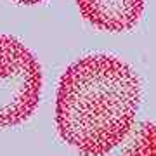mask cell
Listing matches in <instances>:
<instances>
[{
	"mask_svg": "<svg viewBox=\"0 0 156 156\" xmlns=\"http://www.w3.org/2000/svg\"><path fill=\"white\" fill-rule=\"evenodd\" d=\"M42 68L24 45L0 35V127L28 120L38 106Z\"/></svg>",
	"mask_w": 156,
	"mask_h": 156,
	"instance_id": "7a4b0ae2",
	"label": "cell"
},
{
	"mask_svg": "<svg viewBox=\"0 0 156 156\" xmlns=\"http://www.w3.org/2000/svg\"><path fill=\"white\" fill-rule=\"evenodd\" d=\"M82 156H97L87 154ZM99 156H156V125L149 122L135 123L128 135L111 151Z\"/></svg>",
	"mask_w": 156,
	"mask_h": 156,
	"instance_id": "277c9868",
	"label": "cell"
},
{
	"mask_svg": "<svg viewBox=\"0 0 156 156\" xmlns=\"http://www.w3.org/2000/svg\"><path fill=\"white\" fill-rule=\"evenodd\" d=\"M87 23L104 31L122 33L137 24L144 11V0H76Z\"/></svg>",
	"mask_w": 156,
	"mask_h": 156,
	"instance_id": "3957f363",
	"label": "cell"
},
{
	"mask_svg": "<svg viewBox=\"0 0 156 156\" xmlns=\"http://www.w3.org/2000/svg\"><path fill=\"white\" fill-rule=\"evenodd\" d=\"M16 4H23V5H35V4H40L44 0H14Z\"/></svg>",
	"mask_w": 156,
	"mask_h": 156,
	"instance_id": "5b68a950",
	"label": "cell"
},
{
	"mask_svg": "<svg viewBox=\"0 0 156 156\" xmlns=\"http://www.w3.org/2000/svg\"><path fill=\"white\" fill-rule=\"evenodd\" d=\"M139 102V76L127 62L108 54L82 57L59 80V135L82 153L106 154L134 128Z\"/></svg>",
	"mask_w": 156,
	"mask_h": 156,
	"instance_id": "6da1fadb",
	"label": "cell"
}]
</instances>
